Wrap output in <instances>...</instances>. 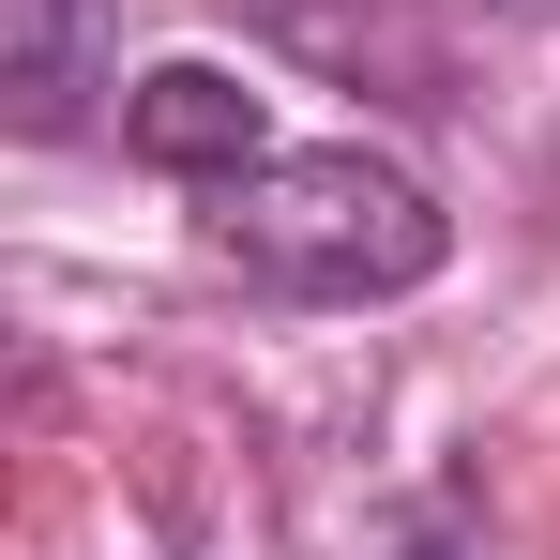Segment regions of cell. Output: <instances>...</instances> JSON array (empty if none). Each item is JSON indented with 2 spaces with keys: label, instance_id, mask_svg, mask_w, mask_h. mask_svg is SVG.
Returning <instances> with one entry per match:
<instances>
[{
  "label": "cell",
  "instance_id": "obj_1",
  "mask_svg": "<svg viewBox=\"0 0 560 560\" xmlns=\"http://www.w3.org/2000/svg\"><path fill=\"white\" fill-rule=\"evenodd\" d=\"M212 243L288 303H394V288H424L455 258L440 197L409 167H378V152H273V167L212 183Z\"/></svg>",
  "mask_w": 560,
  "mask_h": 560
},
{
  "label": "cell",
  "instance_id": "obj_2",
  "mask_svg": "<svg viewBox=\"0 0 560 560\" xmlns=\"http://www.w3.org/2000/svg\"><path fill=\"white\" fill-rule=\"evenodd\" d=\"M121 152L167 167V183H243V167H273V106L243 92L228 61H152L121 92Z\"/></svg>",
  "mask_w": 560,
  "mask_h": 560
},
{
  "label": "cell",
  "instance_id": "obj_3",
  "mask_svg": "<svg viewBox=\"0 0 560 560\" xmlns=\"http://www.w3.org/2000/svg\"><path fill=\"white\" fill-rule=\"evenodd\" d=\"M0 92L31 137H77L92 92H121V0H0Z\"/></svg>",
  "mask_w": 560,
  "mask_h": 560
},
{
  "label": "cell",
  "instance_id": "obj_4",
  "mask_svg": "<svg viewBox=\"0 0 560 560\" xmlns=\"http://www.w3.org/2000/svg\"><path fill=\"white\" fill-rule=\"evenodd\" d=\"M500 15H560V0H500Z\"/></svg>",
  "mask_w": 560,
  "mask_h": 560
}]
</instances>
